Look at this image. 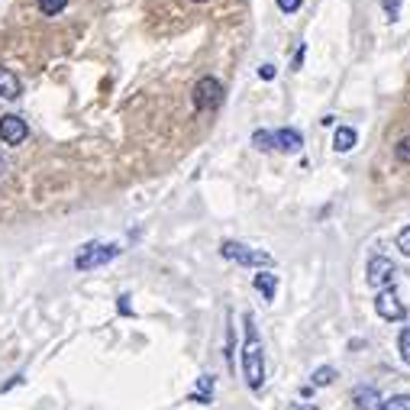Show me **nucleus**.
<instances>
[{
	"label": "nucleus",
	"instance_id": "9d476101",
	"mask_svg": "<svg viewBox=\"0 0 410 410\" xmlns=\"http://www.w3.org/2000/svg\"><path fill=\"white\" fill-rule=\"evenodd\" d=\"M20 94H23L20 78H16L10 68H0V98H4V100H16Z\"/></svg>",
	"mask_w": 410,
	"mask_h": 410
},
{
	"label": "nucleus",
	"instance_id": "4be33fe9",
	"mask_svg": "<svg viewBox=\"0 0 410 410\" xmlns=\"http://www.w3.org/2000/svg\"><path fill=\"white\" fill-rule=\"evenodd\" d=\"M258 78H262V81H271V78H275V65H262V68H258Z\"/></svg>",
	"mask_w": 410,
	"mask_h": 410
},
{
	"label": "nucleus",
	"instance_id": "6e6552de",
	"mask_svg": "<svg viewBox=\"0 0 410 410\" xmlns=\"http://www.w3.org/2000/svg\"><path fill=\"white\" fill-rule=\"evenodd\" d=\"M352 404L359 410H382V391L372 388V384H362L352 391Z\"/></svg>",
	"mask_w": 410,
	"mask_h": 410
},
{
	"label": "nucleus",
	"instance_id": "ddd939ff",
	"mask_svg": "<svg viewBox=\"0 0 410 410\" xmlns=\"http://www.w3.org/2000/svg\"><path fill=\"white\" fill-rule=\"evenodd\" d=\"M336 378H340V372H336L333 365H320V369H313L310 384H313V388H327V384H333Z\"/></svg>",
	"mask_w": 410,
	"mask_h": 410
},
{
	"label": "nucleus",
	"instance_id": "6ab92c4d",
	"mask_svg": "<svg viewBox=\"0 0 410 410\" xmlns=\"http://www.w3.org/2000/svg\"><path fill=\"white\" fill-rule=\"evenodd\" d=\"M397 249H401V256H410V226H404L401 233H397Z\"/></svg>",
	"mask_w": 410,
	"mask_h": 410
},
{
	"label": "nucleus",
	"instance_id": "2eb2a0df",
	"mask_svg": "<svg viewBox=\"0 0 410 410\" xmlns=\"http://www.w3.org/2000/svg\"><path fill=\"white\" fill-rule=\"evenodd\" d=\"M252 146L262 149V152L275 149V132H268V130H256V132H252Z\"/></svg>",
	"mask_w": 410,
	"mask_h": 410
},
{
	"label": "nucleus",
	"instance_id": "b1692460",
	"mask_svg": "<svg viewBox=\"0 0 410 410\" xmlns=\"http://www.w3.org/2000/svg\"><path fill=\"white\" fill-rule=\"evenodd\" d=\"M288 410H317V407H307V404H300V407H298V404H294V407H288Z\"/></svg>",
	"mask_w": 410,
	"mask_h": 410
},
{
	"label": "nucleus",
	"instance_id": "20e7f679",
	"mask_svg": "<svg viewBox=\"0 0 410 410\" xmlns=\"http://www.w3.org/2000/svg\"><path fill=\"white\" fill-rule=\"evenodd\" d=\"M375 310H378V317H382V320H388V323H401L404 317H407V307H404L401 294L394 291V285H391V288H382V291H378Z\"/></svg>",
	"mask_w": 410,
	"mask_h": 410
},
{
	"label": "nucleus",
	"instance_id": "0eeeda50",
	"mask_svg": "<svg viewBox=\"0 0 410 410\" xmlns=\"http://www.w3.org/2000/svg\"><path fill=\"white\" fill-rule=\"evenodd\" d=\"M26 136H29V126L23 117H16V113L0 117V140L7 146H20V142H26Z\"/></svg>",
	"mask_w": 410,
	"mask_h": 410
},
{
	"label": "nucleus",
	"instance_id": "f3484780",
	"mask_svg": "<svg viewBox=\"0 0 410 410\" xmlns=\"http://www.w3.org/2000/svg\"><path fill=\"white\" fill-rule=\"evenodd\" d=\"M382 410H410V394H391L382 401Z\"/></svg>",
	"mask_w": 410,
	"mask_h": 410
},
{
	"label": "nucleus",
	"instance_id": "39448f33",
	"mask_svg": "<svg viewBox=\"0 0 410 410\" xmlns=\"http://www.w3.org/2000/svg\"><path fill=\"white\" fill-rule=\"evenodd\" d=\"M397 278V265L391 262L388 256H372L369 265H365V281L372 288H391Z\"/></svg>",
	"mask_w": 410,
	"mask_h": 410
},
{
	"label": "nucleus",
	"instance_id": "f03ea898",
	"mask_svg": "<svg viewBox=\"0 0 410 410\" xmlns=\"http://www.w3.org/2000/svg\"><path fill=\"white\" fill-rule=\"evenodd\" d=\"M220 256L236 262V265H243V268H262L265 271L275 265V258H271L265 249H252V246H243V243H236V239L220 243Z\"/></svg>",
	"mask_w": 410,
	"mask_h": 410
},
{
	"label": "nucleus",
	"instance_id": "4468645a",
	"mask_svg": "<svg viewBox=\"0 0 410 410\" xmlns=\"http://www.w3.org/2000/svg\"><path fill=\"white\" fill-rule=\"evenodd\" d=\"M214 384H216L214 375H204L201 382L194 384V394L191 397H194V401H210V397H214Z\"/></svg>",
	"mask_w": 410,
	"mask_h": 410
},
{
	"label": "nucleus",
	"instance_id": "aec40b11",
	"mask_svg": "<svg viewBox=\"0 0 410 410\" xmlns=\"http://www.w3.org/2000/svg\"><path fill=\"white\" fill-rule=\"evenodd\" d=\"M394 155H397V159H401V162H410V136H407V140H397Z\"/></svg>",
	"mask_w": 410,
	"mask_h": 410
},
{
	"label": "nucleus",
	"instance_id": "a878e982",
	"mask_svg": "<svg viewBox=\"0 0 410 410\" xmlns=\"http://www.w3.org/2000/svg\"><path fill=\"white\" fill-rule=\"evenodd\" d=\"M197 4H204V0H197Z\"/></svg>",
	"mask_w": 410,
	"mask_h": 410
},
{
	"label": "nucleus",
	"instance_id": "7ed1b4c3",
	"mask_svg": "<svg viewBox=\"0 0 410 410\" xmlns=\"http://www.w3.org/2000/svg\"><path fill=\"white\" fill-rule=\"evenodd\" d=\"M120 256V246L117 243H84L75 256V268L78 271H90V268H100V265L113 262Z\"/></svg>",
	"mask_w": 410,
	"mask_h": 410
},
{
	"label": "nucleus",
	"instance_id": "a211bd4d",
	"mask_svg": "<svg viewBox=\"0 0 410 410\" xmlns=\"http://www.w3.org/2000/svg\"><path fill=\"white\" fill-rule=\"evenodd\" d=\"M397 352H401L404 365H410V327L401 330V336H397Z\"/></svg>",
	"mask_w": 410,
	"mask_h": 410
},
{
	"label": "nucleus",
	"instance_id": "9b49d317",
	"mask_svg": "<svg viewBox=\"0 0 410 410\" xmlns=\"http://www.w3.org/2000/svg\"><path fill=\"white\" fill-rule=\"evenodd\" d=\"M355 142H359V132H355L352 126H340V130L333 132V149L336 152H352Z\"/></svg>",
	"mask_w": 410,
	"mask_h": 410
},
{
	"label": "nucleus",
	"instance_id": "393cba45",
	"mask_svg": "<svg viewBox=\"0 0 410 410\" xmlns=\"http://www.w3.org/2000/svg\"><path fill=\"white\" fill-rule=\"evenodd\" d=\"M0 172H7V159H4V152H0Z\"/></svg>",
	"mask_w": 410,
	"mask_h": 410
},
{
	"label": "nucleus",
	"instance_id": "f8f14e48",
	"mask_svg": "<svg viewBox=\"0 0 410 410\" xmlns=\"http://www.w3.org/2000/svg\"><path fill=\"white\" fill-rule=\"evenodd\" d=\"M256 291L262 294L265 300H275V294H278V278H275L268 268L258 271V275H256Z\"/></svg>",
	"mask_w": 410,
	"mask_h": 410
},
{
	"label": "nucleus",
	"instance_id": "412c9836",
	"mask_svg": "<svg viewBox=\"0 0 410 410\" xmlns=\"http://www.w3.org/2000/svg\"><path fill=\"white\" fill-rule=\"evenodd\" d=\"M281 14H294V10H300V0H278Z\"/></svg>",
	"mask_w": 410,
	"mask_h": 410
},
{
	"label": "nucleus",
	"instance_id": "1a4fd4ad",
	"mask_svg": "<svg viewBox=\"0 0 410 410\" xmlns=\"http://www.w3.org/2000/svg\"><path fill=\"white\" fill-rule=\"evenodd\" d=\"M300 146H304V136H300L298 130H275V149H281V152H288V155H294V152H300Z\"/></svg>",
	"mask_w": 410,
	"mask_h": 410
},
{
	"label": "nucleus",
	"instance_id": "dca6fc26",
	"mask_svg": "<svg viewBox=\"0 0 410 410\" xmlns=\"http://www.w3.org/2000/svg\"><path fill=\"white\" fill-rule=\"evenodd\" d=\"M65 7H68V0H39L42 16H58Z\"/></svg>",
	"mask_w": 410,
	"mask_h": 410
},
{
	"label": "nucleus",
	"instance_id": "423d86ee",
	"mask_svg": "<svg viewBox=\"0 0 410 410\" xmlns=\"http://www.w3.org/2000/svg\"><path fill=\"white\" fill-rule=\"evenodd\" d=\"M191 100H194L197 110H216L223 104V84L216 78H201L194 84V98Z\"/></svg>",
	"mask_w": 410,
	"mask_h": 410
},
{
	"label": "nucleus",
	"instance_id": "f257e3e1",
	"mask_svg": "<svg viewBox=\"0 0 410 410\" xmlns=\"http://www.w3.org/2000/svg\"><path fill=\"white\" fill-rule=\"evenodd\" d=\"M268 369H265V346L258 340L256 320L246 313V342H243V382L249 384V391H262Z\"/></svg>",
	"mask_w": 410,
	"mask_h": 410
},
{
	"label": "nucleus",
	"instance_id": "5701e85b",
	"mask_svg": "<svg viewBox=\"0 0 410 410\" xmlns=\"http://www.w3.org/2000/svg\"><path fill=\"white\" fill-rule=\"evenodd\" d=\"M304 56H307V49H304V46H300V49H298V56H294V68H298V71H300V65H304Z\"/></svg>",
	"mask_w": 410,
	"mask_h": 410
}]
</instances>
